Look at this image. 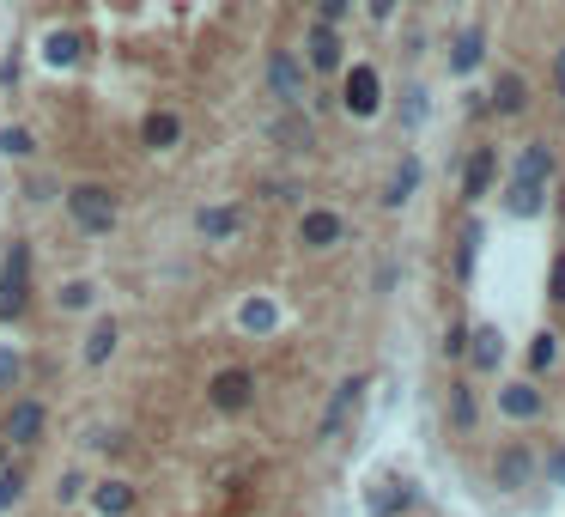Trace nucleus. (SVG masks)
Returning a JSON list of instances; mask_svg holds the SVG:
<instances>
[{
	"instance_id": "f257e3e1",
	"label": "nucleus",
	"mask_w": 565,
	"mask_h": 517,
	"mask_svg": "<svg viewBox=\"0 0 565 517\" xmlns=\"http://www.w3.org/2000/svg\"><path fill=\"white\" fill-rule=\"evenodd\" d=\"M31 305V244L13 238V250L0 256V323H19Z\"/></svg>"
},
{
	"instance_id": "f03ea898",
	"label": "nucleus",
	"mask_w": 565,
	"mask_h": 517,
	"mask_svg": "<svg viewBox=\"0 0 565 517\" xmlns=\"http://www.w3.org/2000/svg\"><path fill=\"white\" fill-rule=\"evenodd\" d=\"M67 219L86 238H104L110 226H116V195L104 189V183H73L67 189Z\"/></svg>"
},
{
	"instance_id": "7ed1b4c3",
	"label": "nucleus",
	"mask_w": 565,
	"mask_h": 517,
	"mask_svg": "<svg viewBox=\"0 0 565 517\" xmlns=\"http://www.w3.org/2000/svg\"><path fill=\"white\" fill-rule=\"evenodd\" d=\"M268 86H274V98H280L286 110H304L310 73H304V61H298L292 49H274V55H268Z\"/></svg>"
},
{
	"instance_id": "20e7f679",
	"label": "nucleus",
	"mask_w": 565,
	"mask_h": 517,
	"mask_svg": "<svg viewBox=\"0 0 565 517\" xmlns=\"http://www.w3.org/2000/svg\"><path fill=\"white\" fill-rule=\"evenodd\" d=\"M207 402H213L219 414H244V408L256 402V372H250V365H225V372H213Z\"/></svg>"
},
{
	"instance_id": "39448f33",
	"label": "nucleus",
	"mask_w": 565,
	"mask_h": 517,
	"mask_svg": "<svg viewBox=\"0 0 565 517\" xmlns=\"http://www.w3.org/2000/svg\"><path fill=\"white\" fill-rule=\"evenodd\" d=\"M365 390H371V378H365V372H353V378H341V390L329 396V408H322V426H316V438H341V432H347V420L359 414V402H365Z\"/></svg>"
},
{
	"instance_id": "423d86ee",
	"label": "nucleus",
	"mask_w": 565,
	"mask_h": 517,
	"mask_svg": "<svg viewBox=\"0 0 565 517\" xmlns=\"http://www.w3.org/2000/svg\"><path fill=\"white\" fill-rule=\"evenodd\" d=\"M341 238H347V219L329 213V207H310V213L298 219V244H304V250H335Z\"/></svg>"
},
{
	"instance_id": "0eeeda50",
	"label": "nucleus",
	"mask_w": 565,
	"mask_h": 517,
	"mask_svg": "<svg viewBox=\"0 0 565 517\" xmlns=\"http://www.w3.org/2000/svg\"><path fill=\"white\" fill-rule=\"evenodd\" d=\"M499 359H505V335H499V323L468 329V365H474V372H499Z\"/></svg>"
},
{
	"instance_id": "6e6552de",
	"label": "nucleus",
	"mask_w": 565,
	"mask_h": 517,
	"mask_svg": "<svg viewBox=\"0 0 565 517\" xmlns=\"http://www.w3.org/2000/svg\"><path fill=\"white\" fill-rule=\"evenodd\" d=\"M529 475H535V451H523V445H505V451L493 457V481H499L505 493L529 487Z\"/></svg>"
},
{
	"instance_id": "1a4fd4ad",
	"label": "nucleus",
	"mask_w": 565,
	"mask_h": 517,
	"mask_svg": "<svg viewBox=\"0 0 565 517\" xmlns=\"http://www.w3.org/2000/svg\"><path fill=\"white\" fill-rule=\"evenodd\" d=\"M341 104H347L353 116H377V104H383V98H377V67H365V61H359V67L347 73V92H341Z\"/></svg>"
},
{
	"instance_id": "9d476101",
	"label": "nucleus",
	"mask_w": 565,
	"mask_h": 517,
	"mask_svg": "<svg viewBox=\"0 0 565 517\" xmlns=\"http://www.w3.org/2000/svg\"><path fill=\"white\" fill-rule=\"evenodd\" d=\"M493 171H499V153L493 146H474L468 153V171H462V201H480L493 189Z\"/></svg>"
},
{
	"instance_id": "9b49d317",
	"label": "nucleus",
	"mask_w": 565,
	"mask_h": 517,
	"mask_svg": "<svg viewBox=\"0 0 565 517\" xmlns=\"http://www.w3.org/2000/svg\"><path fill=\"white\" fill-rule=\"evenodd\" d=\"M43 402H13V414H7V445H37V438H43Z\"/></svg>"
},
{
	"instance_id": "f8f14e48",
	"label": "nucleus",
	"mask_w": 565,
	"mask_h": 517,
	"mask_svg": "<svg viewBox=\"0 0 565 517\" xmlns=\"http://www.w3.org/2000/svg\"><path fill=\"white\" fill-rule=\"evenodd\" d=\"M365 499H371V517H395V511H408V505H414V487L389 469V475H383V481H377Z\"/></svg>"
},
{
	"instance_id": "ddd939ff",
	"label": "nucleus",
	"mask_w": 565,
	"mask_h": 517,
	"mask_svg": "<svg viewBox=\"0 0 565 517\" xmlns=\"http://www.w3.org/2000/svg\"><path fill=\"white\" fill-rule=\"evenodd\" d=\"M547 207V183H529V177H511L505 183V213L511 219H535Z\"/></svg>"
},
{
	"instance_id": "4468645a",
	"label": "nucleus",
	"mask_w": 565,
	"mask_h": 517,
	"mask_svg": "<svg viewBox=\"0 0 565 517\" xmlns=\"http://www.w3.org/2000/svg\"><path fill=\"white\" fill-rule=\"evenodd\" d=\"M541 408H547V396H541L535 384H499V414H511V420H541Z\"/></svg>"
},
{
	"instance_id": "2eb2a0df",
	"label": "nucleus",
	"mask_w": 565,
	"mask_h": 517,
	"mask_svg": "<svg viewBox=\"0 0 565 517\" xmlns=\"http://www.w3.org/2000/svg\"><path fill=\"white\" fill-rule=\"evenodd\" d=\"M195 232L213 238V244L219 238H237V232H244V207H201L195 213Z\"/></svg>"
},
{
	"instance_id": "dca6fc26",
	"label": "nucleus",
	"mask_w": 565,
	"mask_h": 517,
	"mask_svg": "<svg viewBox=\"0 0 565 517\" xmlns=\"http://www.w3.org/2000/svg\"><path fill=\"white\" fill-rule=\"evenodd\" d=\"M140 140H146V146H152V153H171V146H177V140H183V122H177V116H171V110H152V116H146V122H140Z\"/></svg>"
},
{
	"instance_id": "f3484780",
	"label": "nucleus",
	"mask_w": 565,
	"mask_h": 517,
	"mask_svg": "<svg viewBox=\"0 0 565 517\" xmlns=\"http://www.w3.org/2000/svg\"><path fill=\"white\" fill-rule=\"evenodd\" d=\"M304 49H310V67H316V73H335V67H341V37H335V25H316V31L304 37Z\"/></svg>"
},
{
	"instance_id": "a211bd4d",
	"label": "nucleus",
	"mask_w": 565,
	"mask_h": 517,
	"mask_svg": "<svg viewBox=\"0 0 565 517\" xmlns=\"http://www.w3.org/2000/svg\"><path fill=\"white\" fill-rule=\"evenodd\" d=\"M92 511L98 517H128L134 511V487L128 481H98L92 487Z\"/></svg>"
},
{
	"instance_id": "6ab92c4d",
	"label": "nucleus",
	"mask_w": 565,
	"mask_h": 517,
	"mask_svg": "<svg viewBox=\"0 0 565 517\" xmlns=\"http://www.w3.org/2000/svg\"><path fill=\"white\" fill-rule=\"evenodd\" d=\"M493 110H499V116H523V110H529V80H523V73H499Z\"/></svg>"
},
{
	"instance_id": "aec40b11",
	"label": "nucleus",
	"mask_w": 565,
	"mask_h": 517,
	"mask_svg": "<svg viewBox=\"0 0 565 517\" xmlns=\"http://www.w3.org/2000/svg\"><path fill=\"white\" fill-rule=\"evenodd\" d=\"M79 55H86L79 31H49V37H43V61H49V67H79Z\"/></svg>"
},
{
	"instance_id": "412c9836",
	"label": "nucleus",
	"mask_w": 565,
	"mask_h": 517,
	"mask_svg": "<svg viewBox=\"0 0 565 517\" xmlns=\"http://www.w3.org/2000/svg\"><path fill=\"white\" fill-rule=\"evenodd\" d=\"M274 140L286 146V153H310V146H316L310 116H298V110H292V116H280V122H274Z\"/></svg>"
},
{
	"instance_id": "4be33fe9",
	"label": "nucleus",
	"mask_w": 565,
	"mask_h": 517,
	"mask_svg": "<svg viewBox=\"0 0 565 517\" xmlns=\"http://www.w3.org/2000/svg\"><path fill=\"white\" fill-rule=\"evenodd\" d=\"M414 189H420V159H401V165H395V177H389V189H383V207L414 201Z\"/></svg>"
},
{
	"instance_id": "5701e85b",
	"label": "nucleus",
	"mask_w": 565,
	"mask_h": 517,
	"mask_svg": "<svg viewBox=\"0 0 565 517\" xmlns=\"http://www.w3.org/2000/svg\"><path fill=\"white\" fill-rule=\"evenodd\" d=\"M517 177H529V183H547V177H553V146H547V140H529V146H523Z\"/></svg>"
},
{
	"instance_id": "b1692460",
	"label": "nucleus",
	"mask_w": 565,
	"mask_h": 517,
	"mask_svg": "<svg viewBox=\"0 0 565 517\" xmlns=\"http://www.w3.org/2000/svg\"><path fill=\"white\" fill-rule=\"evenodd\" d=\"M480 55H487V37H480V31H462L456 49H450V73H474Z\"/></svg>"
},
{
	"instance_id": "393cba45",
	"label": "nucleus",
	"mask_w": 565,
	"mask_h": 517,
	"mask_svg": "<svg viewBox=\"0 0 565 517\" xmlns=\"http://www.w3.org/2000/svg\"><path fill=\"white\" fill-rule=\"evenodd\" d=\"M110 353H116V323H110V317H98V323H92V335H86V365L98 372V365H104Z\"/></svg>"
},
{
	"instance_id": "a878e982",
	"label": "nucleus",
	"mask_w": 565,
	"mask_h": 517,
	"mask_svg": "<svg viewBox=\"0 0 565 517\" xmlns=\"http://www.w3.org/2000/svg\"><path fill=\"white\" fill-rule=\"evenodd\" d=\"M444 414H450V426H456V432H474V390H468V384H450Z\"/></svg>"
},
{
	"instance_id": "bb28decb",
	"label": "nucleus",
	"mask_w": 565,
	"mask_h": 517,
	"mask_svg": "<svg viewBox=\"0 0 565 517\" xmlns=\"http://www.w3.org/2000/svg\"><path fill=\"white\" fill-rule=\"evenodd\" d=\"M480 238H487V232H480V219H468V226H462V244H456V280H474V256H480Z\"/></svg>"
},
{
	"instance_id": "cd10ccee",
	"label": "nucleus",
	"mask_w": 565,
	"mask_h": 517,
	"mask_svg": "<svg viewBox=\"0 0 565 517\" xmlns=\"http://www.w3.org/2000/svg\"><path fill=\"white\" fill-rule=\"evenodd\" d=\"M553 359H559V335H535L529 341V372H553Z\"/></svg>"
},
{
	"instance_id": "c85d7f7f",
	"label": "nucleus",
	"mask_w": 565,
	"mask_h": 517,
	"mask_svg": "<svg viewBox=\"0 0 565 517\" xmlns=\"http://www.w3.org/2000/svg\"><path fill=\"white\" fill-rule=\"evenodd\" d=\"M274 317H280V311H274L268 299H250V305H244V329H250V335H268Z\"/></svg>"
},
{
	"instance_id": "c756f323",
	"label": "nucleus",
	"mask_w": 565,
	"mask_h": 517,
	"mask_svg": "<svg viewBox=\"0 0 565 517\" xmlns=\"http://www.w3.org/2000/svg\"><path fill=\"white\" fill-rule=\"evenodd\" d=\"M92 299H98L92 280H67V286H61V311H86Z\"/></svg>"
},
{
	"instance_id": "7c9ffc66",
	"label": "nucleus",
	"mask_w": 565,
	"mask_h": 517,
	"mask_svg": "<svg viewBox=\"0 0 565 517\" xmlns=\"http://www.w3.org/2000/svg\"><path fill=\"white\" fill-rule=\"evenodd\" d=\"M19 372H25L19 347H0V390H13V384H19Z\"/></svg>"
},
{
	"instance_id": "2f4dec72",
	"label": "nucleus",
	"mask_w": 565,
	"mask_h": 517,
	"mask_svg": "<svg viewBox=\"0 0 565 517\" xmlns=\"http://www.w3.org/2000/svg\"><path fill=\"white\" fill-rule=\"evenodd\" d=\"M19 493H25V469H0V511H7Z\"/></svg>"
},
{
	"instance_id": "473e14b6",
	"label": "nucleus",
	"mask_w": 565,
	"mask_h": 517,
	"mask_svg": "<svg viewBox=\"0 0 565 517\" xmlns=\"http://www.w3.org/2000/svg\"><path fill=\"white\" fill-rule=\"evenodd\" d=\"M0 153L25 159V153H31V134H25V128H0Z\"/></svg>"
},
{
	"instance_id": "72a5a7b5",
	"label": "nucleus",
	"mask_w": 565,
	"mask_h": 517,
	"mask_svg": "<svg viewBox=\"0 0 565 517\" xmlns=\"http://www.w3.org/2000/svg\"><path fill=\"white\" fill-rule=\"evenodd\" d=\"M353 13V0H322V25H341Z\"/></svg>"
},
{
	"instance_id": "f704fd0d",
	"label": "nucleus",
	"mask_w": 565,
	"mask_h": 517,
	"mask_svg": "<svg viewBox=\"0 0 565 517\" xmlns=\"http://www.w3.org/2000/svg\"><path fill=\"white\" fill-rule=\"evenodd\" d=\"M547 292L565 305V256H553V274H547Z\"/></svg>"
},
{
	"instance_id": "c9c22d12",
	"label": "nucleus",
	"mask_w": 565,
	"mask_h": 517,
	"mask_svg": "<svg viewBox=\"0 0 565 517\" xmlns=\"http://www.w3.org/2000/svg\"><path fill=\"white\" fill-rule=\"evenodd\" d=\"M444 353H450V359H462V353H468V329H462V323L444 335Z\"/></svg>"
},
{
	"instance_id": "e433bc0d",
	"label": "nucleus",
	"mask_w": 565,
	"mask_h": 517,
	"mask_svg": "<svg viewBox=\"0 0 565 517\" xmlns=\"http://www.w3.org/2000/svg\"><path fill=\"white\" fill-rule=\"evenodd\" d=\"M401 116H408V128H414L426 116V92H408V110H401Z\"/></svg>"
},
{
	"instance_id": "4c0bfd02",
	"label": "nucleus",
	"mask_w": 565,
	"mask_h": 517,
	"mask_svg": "<svg viewBox=\"0 0 565 517\" xmlns=\"http://www.w3.org/2000/svg\"><path fill=\"white\" fill-rule=\"evenodd\" d=\"M547 481H559V487H565V451H553V457H547Z\"/></svg>"
},
{
	"instance_id": "58836bf2",
	"label": "nucleus",
	"mask_w": 565,
	"mask_h": 517,
	"mask_svg": "<svg viewBox=\"0 0 565 517\" xmlns=\"http://www.w3.org/2000/svg\"><path fill=\"white\" fill-rule=\"evenodd\" d=\"M553 86H559V104H565V49H559V67H553Z\"/></svg>"
},
{
	"instance_id": "ea45409f",
	"label": "nucleus",
	"mask_w": 565,
	"mask_h": 517,
	"mask_svg": "<svg viewBox=\"0 0 565 517\" xmlns=\"http://www.w3.org/2000/svg\"><path fill=\"white\" fill-rule=\"evenodd\" d=\"M395 13V0H371V19H389Z\"/></svg>"
}]
</instances>
